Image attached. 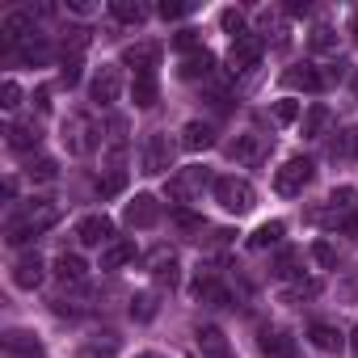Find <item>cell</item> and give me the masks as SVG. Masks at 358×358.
I'll return each mask as SVG.
<instances>
[{
  "mask_svg": "<svg viewBox=\"0 0 358 358\" xmlns=\"http://www.w3.org/2000/svg\"><path fill=\"white\" fill-rule=\"evenodd\" d=\"M333 43H337V38H333V30H324V26L312 34V51H333Z\"/></svg>",
  "mask_w": 358,
  "mask_h": 358,
  "instance_id": "obj_42",
  "label": "cell"
},
{
  "mask_svg": "<svg viewBox=\"0 0 358 358\" xmlns=\"http://www.w3.org/2000/svg\"><path fill=\"white\" fill-rule=\"evenodd\" d=\"M47 350H43V341L34 337V333H26V329H9L5 333V358H43Z\"/></svg>",
  "mask_w": 358,
  "mask_h": 358,
  "instance_id": "obj_12",
  "label": "cell"
},
{
  "mask_svg": "<svg viewBox=\"0 0 358 358\" xmlns=\"http://www.w3.org/2000/svg\"><path fill=\"white\" fill-rule=\"evenodd\" d=\"M345 236H354V245H358V215H354V220L345 224Z\"/></svg>",
  "mask_w": 358,
  "mask_h": 358,
  "instance_id": "obj_47",
  "label": "cell"
},
{
  "mask_svg": "<svg viewBox=\"0 0 358 358\" xmlns=\"http://www.w3.org/2000/svg\"><path fill=\"white\" fill-rule=\"evenodd\" d=\"M135 257V245L131 241H114V245H106V253H101V270H118V266H127Z\"/></svg>",
  "mask_w": 358,
  "mask_h": 358,
  "instance_id": "obj_28",
  "label": "cell"
},
{
  "mask_svg": "<svg viewBox=\"0 0 358 358\" xmlns=\"http://www.w3.org/2000/svg\"><path fill=\"white\" fill-rule=\"evenodd\" d=\"M312 173H316V164H312L308 156H291V160L274 173V190H278L282 199H295V194H303V186L312 182Z\"/></svg>",
  "mask_w": 358,
  "mask_h": 358,
  "instance_id": "obj_4",
  "label": "cell"
},
{
  "mask_svg": "<svg viewBox=\"0 0 358 358\" xmlns=\"http://www.w3.org/2000/svg\"><path fill=\"white\" fill-rule=\"evenodd\" d=\"M139 164H143V173H169L173 169V143H169V135H148L143 139V156H139Z\"/></svg>",
  "mask_w": 358,
  "mask_h": 358,
  "instance_id": "obj_7",
  "label": "cell"
},
{
  "mask_svg": "<svg viewBox=\"0 0 358 358\" xmlns=\"http://www.w3.org/2000/svg\"><path fill=\"white\" fill-rule=\"evenodd\" d=\"M333 156H337V160H354V156H358V127H350V131H341V135H337Z\"/></svg>",
  "mask_w": 358,
  "mask_h": 358,
  "instance_id": "obj_33",
  "label": "cell"
},
{
  "mask_svg": "<svg viewBox=\"0 0 358 358\" xmlns=\"http://www.w3.org/2000/svg\"><path fill=\"white\" fill-rule=\"evenodd\" d=\"M148 266H152V274H156V282H164V287H173V282H177V270H182V266H177V262H173V253H164V249H156Z\"/></svg>",
  "mask_w": 358,
  "mask_h": 358,
  "instance_id": "obj_25",
  "label": "cell"
},
{
  "mask_svg": "<svg viewBox=\"0 0 358 358\" xmlns=\"http://www.w3.org/2000/svg\"><path fill=\"white\" fill-rule=\"evenodd\" d=\"M59 80H64V85H76V80H80V59H64Z\"/></svg>",
  "mask_w": 358,
  "mask_h": 358,
  "instance_id": "obj_43",
  "label": "cell"
},
{
  "mask_svg": "<svg viewBox=\"0 0 358 358\" xmlns=\"http://www.w3.org/2000/svg\"><path fill=\"white\" fill-rule=\"evenodd\" d=\"M190 9H194V5H169V0H164V5H160V17H164V22H177V17H186Z\"/></svg>",
  "mask_w": 358,
  "mask_h": 358,
  "instance_id": "obj_44",
  "label": "cell"
},
{
  "mask_svg": "<svg viewBox=\"0 0 358 358\" xmlns=\"http://www.w3.org/2000/svg\"><path fill=\"white\" fill-rule=\"evenodd\" d=\"M131 97H135L139 110H152V106H156V76H135Z\"/></svg>",
  "mask_w": 358,
  "mask_h": 358,
  "instance_id": "obj_31",
  "label": "cell"
},
{
  "mask_svg": "<svg viewBox=\"0 0 358 358\" xmlns=\"http://www.w3.org/2000/svg\"><path fill=\"white\" fill-rule=\"evenodd\" d=\"M257 345H262V354L266 358H295V337L287 333V329H262L257 333Z\"/></svg>",
  "mask_w": 358,
  "mask_h": 358,
  "instance_id": "obj_11",
  "label": "cell"
},
{
  "mask_svg": "<svg viewBox=\"0 0 358 358\" xmlns=\"http://www.w3.org/2000/svg\"><path fill=\"white\" fill-rule=\"evenodd\" d=\"M354 215H358V190H354V186L333 190L320 207L308 211V220H312L316 228H341V232H345V224H350Z\"/></svg>",
  "mask_w": 358,
  "mask_h": 358,
  "instance_id": "obj_1",
  "label": "cell"
},
{
  "mask_svg": "<svg viewBox=\"0 0 358 358\" xmlns=\"http://www.w3.org/2000/svg\"><path fill=\"white\" fill-rule=\"evenodd\" d=\"M215 203L228 215H249L253 203H257V190L245 182V177H220V182H215Z\"/></svg>",
  "mask_w": 358,
  "mask_h": 358,
  "instance_id": "obj_3",
  "label": "cell"
},
{
  "mask_svg": "<svg viewBox=\"0 0 358 358\" xmlns=\"http://www.w3.org/2000/svg\"><path fill=\"white\" fill-rule=\"evenodd\" d=\"M156 59H160V47H156V43H135V47H127V55H122V64L135 68V76H156Z\"/></svg>",
  "mask_w": 358,
  "mask_h": 358,
  "instance_id": "obj_14",
  "label": "cell"
},
{
  "mask_svg": "<svg viewBox=\"0 0 358 358\" xmlns=\"http://www.w3.org/2000/svg\"><path fill=\"white\" fill-rule=\"evenodd\" d=\"M211 143H215V131L207 122H186V131H182V148L186 152H207Z\"/></svg>",
  "mask_w": 358,
  "mask_h": 358,
  "instance_id": "obj_18",
  "label": "cell"
},
{
  "mask_svg": "<svg viewBox=\"0 0 358 358\" xmlns=\"http://www.w3.org/2000/svg\"><path fill=\"white\" fill-rule=\"evenodd\" d=\"M194 295H199L203 303H211V308H228V287H220L211 274H207V278L199 274V282H194Z\"/></svg>",
  "mask_w": 358,
  "mask_h": 358,
  "instance_id": "obj_24",
  "label": "cell"
},
{
  "mask_svg": "<svg viewBox=\"0 0 358 358\" xmlns=\"http://www.w3.org/2000/svg\"><path fill=\"white\" fill-rule=\"evenodd\" d=\"M308 337H312V345L324 350V354H341V350H345V333L333 329V324H312Z\"/></svg>",
  "mask_w": 358,
  "mask_h": 358,
  "instance_id": "obj_17",
  "label": "cell"
},
{
  "mask_svg": "<svg viewBox=\"0 0 358 358\" xmlns=\"http://www.w3.org/2000/svg\"><path fill=\"white\" fill-rule=\"evenodd\" d=\"M5 43H22V38H30V30H34V13H26V9H17V13H9L5 17Z\"/></svg>",
  "mask_w": 358,
  "mask_h": 358,
  "instance_id": "obj_21",
  "label": "cell"
},
{
  "mask_svg": "<svg viewBox=\"0 0 358 358\" xmlns=\"http://www.w3.org/2000/svg\"><path fill=\"white\" fill-rule=\"evenodd\" d=\"M76 236H80V245H114V220L110 215H89V220H80Z\"/></svg>",
  "mask_w": 358,
  "mask_h": 358,
  "instance_id": "obj_13",
  "label": "cell"
},
{
  "mask_svg": "<svg viewBox=\"0 0 358 358\" xmlns=\"http://www.w3.org/2000/svg\"><path fill=\"white\" fill-rule=\"evenodd\" d=\"M97 186H101V194H118L122 190V173H110L106 182H97Z\"/></svg>",
  "mask_w": 358,
  "mask_h": 358,
  "instance_id": "obj_46",
  "label": "cell"
},
{
  "mask_svg": "<svg viewBox=\"0 0 358 358\" xmlns=\"http://www.w3.org/2000/svg\"><path fill=\"white\" fill-rule=\"evenodd\" d=\"M295 118H299V101H291V97H287V101H278V106H274V122H282V127H287V122H295Z\"/></svg>",
  "mask_w": 358,
  "mask_h": 358,
  "instance_id": "obj_40",
  "label": "cell"
},
{
  "mask_svg": "<svg viewBox=\"0 0 358 358\" xmlns=\"http://www.w3.org/2000/svg\"><path fill=\"white\" fill-rule=\"evenodd\" d=\"M139 358H160V354H139Z\"/></svg>",
  "mask_w": 358,
  "mask_h": 358,
  "instance_id": "obj_49",
  "label": "cell"
},
{
  "mask_svg": "<svg viewBox=\"0 0 358 358\" xmlns=\"http://www.w3.org/2000/svg\"><path fill=\"white\" fill-rule=\"evenodd\" d=\"M114 354H118V337H114V333H101L97 341L80 345V354H76V358H114Z\"/></svg>",
  "mask_w": 358,
  "mask_h": 358,
  "instance_id": "obj_29",
  "label": "cell"
},
{
  "mask_svg": "<svg viewBox=\"0 0 358 358\" xmlns=\"http://www.w3.org/2000/svg\"><path fill=\"white\" fill-rule=\"evenodd\" d=\"M282 80H287L291 89H308V93H316V89H324V85H329V80H324V76H320L312 64H303V68H291Z\"/></svg>",
  "mask_w": 358,
  "mask_h": 358,
  "instance_id": "obj_22",
  "label": "cell"
},
{
  "mask_svg": "<svg viewBox=\"0 0 358 358\" xmlns=\"http://www.w3.org/2000/svg\"><path fill=\"white\" fill-rule=\"evenodd\" d=\"M203 186H207V169H177L164 190H169L173 203H194L203 194Z\"/></svg>",
  "mask_w": 358,
  "mask_h": 358,
  "instance_id": "obj_6",
  "label": "cell"
},
{
  "mask_svg": "<svg viewBox=\"0 0 358 358\" xmlns=\"http://www.w3.org/2000/svg\"><path fill=\"white\" fill-rule=\"evenodd\" d=\"M320 291V282L316 278H308V282H295V287H287L282 291V303H299V299H312Z\"/></svg>",
  "mask_w": 358,
  "mask_h": 358,
  "instance_id": "obj_36",
  "label": "cell"
},
{
  "mask_svg": "<svg viewBox=\"0 0 358 358\" xmlns=\"http://www.w3.org/2000/svg\"><path fill=\"white\" fill-rule=\"evenodd\" d=\"M266 152H270L266 135H236V143H232V156H236L241 164H257Z\"/></svg>",
  "mask_w": 358,
  "mask_h": 358,
  "instance_id": "obj_16",
  "label": "cell"
},
{
  "mask_svg": "<svg viewBox=\"0 0 358 358\" xmlns=\"http://www.w3.org/2000/svg\"><path fill=\"white\" fill-rule=\"evenodd\" d=\"M110 13H114L118 22H127V26H139V22L148 17V9L139 5V0H114V5H110Z\"/></svg>",
  "mask_w": 358,
  "mask_h": 358,
  "instance_id": "obj_30",
  "label": "cell"
},
{
  "mask_svg": "<svg viewBox=\"0 0 358 358\" xmlns=\"http://www.w3.org/2000/svg\"><path fill=\"white\" fill-rule=\"evenodd\" d=\"M211 68H215V59H211V51H194V55H186V59H182V76H186V80H199V76H211Z\"/></svg>",
  "mask_w": 358,
  "mask_h": 358,
  "instance_id": "obj_26",
  "label": "cell"
},
{
  "mask_svg": "<svg viewBox=\"0 0 358 358\" xmlns=\"http://www.w3.org/2000/svg\"><path fill=\"white\" fill-rule=\"evenodd\" d=\"M220 22H224V30H228L232 38H241V34H245V13H241V9H224V13H220Z\"/></svg>",
  "mask_w": 358,
  "mask_h": 358,
  "instance_id": "obj_37",
  "label": "cell"
},
{
  "mask_svg": "<svg viewBox=\"0 0 358 358\" xmlns=\"http://www.w3.org/2000/svg\"><path fill=\"white\" fill-rule=\"evenodd\" d=\"M173 47H177V51H190V47H199V34H194V30H182V34L173 38Z\"/></svg>",
  "mask_w": 358,
  "mask_h": 358,
  "instance_id": "obj_45",
  "label": "cell"
},
{
  "mask_svg": "<svg viewBox=\"0 0 358 358\" xmlns=\"http://www.w3.org/2000/svg\"><path fill=\"white\" fill-rule=\"evenodd\" d=\"M312 257H316V262H320L324 270H333V266H337V253H333V245H324V241H320V245L312 249Z\"/></svg>",
  "mask_w": 358,
  "mask_h": 358,
  "instance_id": "obj_41",
  "label": "cell"
},
{
  "mask_svg": "<svg viewBox=\"0 0 358 358\" xmlns=\"http://www.w3.org/2000/svg\"><path fill=\"white\" fill-rule=\"evenodd\" d=\"M350 350H354V358H358V329L350 333Z\"/></svg>",
  "mask_w": 358,
  "mask_h": 358,
  "instance_id": "obj_48",
  "label": "cell"
},
{
  "mask_svg": "<svg viewBox=\"0 0 358 358\" xmlns=\"http://www.w3.org/2000/svg\"><path fill=\"white\" fill-rule=\"evenodd\" d=\"M0 106H5V110H17V106H22V89H17V80H5V85H0Z\"/></svg>",
  "mask_w": 358,
  "mask_h": 358,
  "instance_id": "obj_38",
  "label": "cell"
},
{
  "mask_svg": "<svg viewBox=\"0 0 358 358\" xmlns=\"http://www.w3.org/2000/svg\"><path fill=\"white\" fill-rule=\"evenodd\" d=\"M354 89H358V85H354Z\"/></svg>",
  "mask_w": 358,
  "mask_h": 358,
  "instance_id": "obj_51",
  "label": "cell"
},
{
  "mask_svg": "<svg viewBox=\"0 0 358 358\" xmlns=\"http://www.w3.org/2000/svg\"><path fill=\"white\" fill-rule=\"evenodd\" d=\"M47 55H51V51H47V43H38V38H30V43L22 47V59H26V64H43Z\"/></svg>",
  "mask_w": 358,
  "mask_h": 358,
  "instance_id": "obj_39",
  "label": "cell"
},
{
  "mask_svg": "<svg viewBox=\"0 0 358 358\" xmlns=\"http://www.w3.org/2000/svg\"><path fill=\"white\" fill-rule=\"evenodd\" d=\"M55 224H59V207L55 203H34L26 215H17L9 224V245H26V241H34L38 232H47Z\"/></svg>",
  "mask_w": 358,
  "mask_h": 358,
  "instance_id": "obj_2",
  "label": "cell"
},
{
  "mask_svg": "<svg viewBox=\"0 0 358 358\" xmlns=\"http://www.w3.org/2000/svg\"><path fill=\"white\" fill-rule=\"evenodd\" d=\"M64 148H68L72 156H89V152L97 148V122H93L89 114H72V118L64 122Z\"/></svg>",
  "mask_w": 358,
  "mask_h": 358,
  "instance_id": "obj_5",
  "label": "cell"
},
{
  "mask_svg": "<svg viewBox=\"0 0 358 358\" xmlns=\"http://www.w3.org/2000/svg\"><path fill=\"white\" fill-rule=\"evenodd\" d=\"M43 282V257L38 253H26V257H17L13 262V287H22V291H34Z\"/></svg>",
  "mask_w": 358,
  "mask_h": 358,
  "instance_id": "obj_15",
  "label": "cell"
},
{
  "mask_svg": "<svg viewBox=\"0 0 358 358\" xmlns=\"http://www.w3.org/2000/svg\"><path fill=\"white\" fill-rule=\"evenodd\" d=\"M257 59H262V38L257 34L232 38V47H228V68L232 72H249V68H257Z\"/></svg>",
  "mask_w": 358,
  "mask_h": 358,
  "instance_id": "obj_8",
  "label": "cell"
},
{
  "mask_svg": "<svg viewBox=\"0 0 358 358\" xmlns=\"http://www.w3.org/2000/svg\"><path fill=\"white\" fill-rule=\"evenodd\" d=\"M85 274H89L85 257H76V253H59L55 257V278L59 282H85Z\"/></svg>",
  "mask_w": 358,
  "mask_h": 358,
  "instance_id": "obj_19",
  "label": "cell"
},
{
  "mask_svg": "<svg viewBox=\"0 0 358 358\" xmlns=\"http://www.w3.org/2000/svg\"><path fill=\"white\" fill-rule=\"evenodd\" d=\"M131 316H135V320H152V316H156V295H152V291H139V295L131 299Z\"/></svg>",
  "mask_w": 358,
  "mask_h": 358,
  "instance_id": "obj_35",
  "label": "cell"
},
{
  "mask_svg": "<svg viewBox=\"0 0 358 358\" xmlns=\"http://www.w3.org/2000/svg\"><path fill=\"white\" fill-rule=\"evenodd\" d=\"M89 93H93L97 106H114L118 93H122V72H118L114 64H101L97 76H93V85H89Z\"/></svg>",
  "mask_w": 358,
  "mask_h": 358,
  "instance_id": "obj_9",
  "label": "cell"
},
{
  "mask_svg": "<svg viewBox=\"0 0 358 358\" xmlns=\"http://www.w3.org/2000/svg\"><path fill=\"white\" fill-rule=\"evenodd\" d=\"M122 220H127V228H156V224H160V203H156L152 194H135V199L127 203Z\"/></svg>",
  "mask_w": 358,
  "mask_h": 358,
  "instance_id": "obj_10",
  "label": "cell"
},
{
  "mask_svg": "<svg viewBox=\"0 0 358 358\" xmlns=\"http://www.w3.org/2000/svg\"><path fill=\"white\" fill-rule=\"evenodd\" d=\"M282 232H287V228H282L278 220H274V224H262V228L249 236V249H270V245H278V241H282Z\"/></svg>",
  "mask_w": 358,
  "mask_h": 358,
  "instance_id": "obj_32",
  "label": "cell"
},
{
  "mask_svg": "<svg viewBox=\"0 0 358 358\" xmlns=\"http://www.w3.org/2000/svg\"><path fill=\"white\" fill-rule=\"evenodd\" d=\"M199 350H203L207 358H232V350H228V337H224L215 324L199 329Z\"/></svg>",
  "mask_w": 358,
  "mask_h": 358,
  "instance_id": "obj_20",
  "label": "cell"
},
{
  "mask_svg": "<svg viewBox=\"0 0 358 358\" xmlns=\"http://www.w3.org/2000/svg\"><path fill=\"white\" fill-rule=\"evenodd\" d=\"M354 38H358V17H354Z\"/></svg>",
  "mask_w": 358,
  "mask_h": 358,
  "instance_id": "obj_50",
  "label": "cell"
},
{
  "mask_svg": "<svg viewBox=\"0 0 358 358\" xmlns=\"http://www.w3.org/2000/svg\"><path fill=\"white\" fill-rule=\"evenodd\" d=\"M329 122H333V114H329V106H312V110L303 114V139H320Z\"/></svg>",
  "mask_w": 358,
  "mask_h": 358,
  "instance_id": "obj_27",
  "label": "cell"
},
{
  "mask_svg": "<svg viewBox=\"0 0 358 358\" xmlns=\"http://www.w3.org/2000/svg\"><path fill=\"white\" fill-rule=\"evenodd\" d=\"M26 177H30V182H55V177H59V169H55V160H30V169H26Z\"/></svg>",
  "mask_w": 358,
  "mask_h": 358,
  "instance_id": "obj_34",
  "label": "cell"
},
{
  "mask_svg": "<svg viewBox=\"0 0 358 358\" xmlns=\"http://www.w3.org/2000/svg\"><path fill=\"white\" fill-rule=\"evenodd\" d=\"M38 139H43V131L34 122H13L9 127V148L13 152H30V148H38Z\"/></svg>",
  "mask_w": 358,
  "mask_h": 358,
  "instance_id": "obj_23",
  "label": "cell"
}]
</instances>
